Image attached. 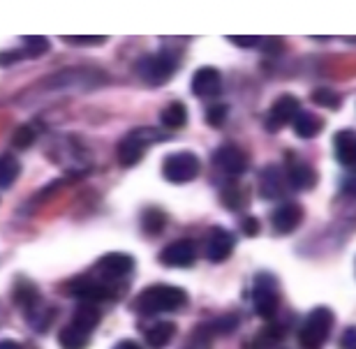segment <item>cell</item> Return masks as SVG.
<instances>
[{
	"instance_id": "obj_1",
	"label": "cell",
	"mask_w": 356,
	"mask_h": 349,
	"mask_svg": "<svg viewBox=\"0 0 356 349\" xmlns=\"http://www.w3.org/2000/svg\"><path fill=\"white\" fill-rule=\"evenodd\" d=\"M188 303V294L181 287L172 284H151L134 301V310L141 315H155V312H174Z\"/></svg>"
},
{
	"instance_id": "obj_2",
	"label": "cell",
	"mask_w": 356,
	"mask_h": 349,
	"mask_svg": "<svg viewBox=\"0 0 356 349\" xmlns=\"http://www.w3.org/2000/svg\"><path fill=\"white\" fill-rule=\"evenodd\" d=\"M333 329V312L324 305H319L305 317V322L298 331V345L301 349H322Z\"/></svg>"
},
{
	"instance_id": "obj_3",
	"label": "cell",
	"mask_w": 356,
	"mask_h": 349,
	"mask_svg": "<svg viewBox=\"0 0 356 349\" xmlns=\"http://www.w3.org/2000/svg\"><path fill=\"white\" fill-rule=\"evenodd\" d=\"M176 67H178V58L165 49V51H158V54H151V56H146V58H141L137 65V72L148 86H162V83H167L176 74Z\"/></svg>"
},
{
	"instance_id": "obj_4",
	"label": "cell",
	"mask_w": 356,
	"mask_h": 349,
	"mask_svg": "<svg viewBox=\"0 0 356 349\" xmlns=\"http://www.w3.org/2000/svg\"><path fill=\"white\" fill-rule=\"evenodd\" d=\"M160 139H165V134H160L158 130H134V132H130L116 148L118 165L125 167V169L134 167L141 158H144L146 146L153 144V141H160Z\"/></svg>"
},
{
	"instance_id": "obj_5",
	"label": "cell",
	"mask_w": 356,
	"mask_h": 349,
	"mask_svg": "<svg viewBox=\"0 0 356 349\" xmlns=\"http://www.w3.org/2000/svg\"><path fill=\"white\" fill-rule=\"evenodd\" d=\"M199 172H202V162H199L195 153L188 151L172 153L162 162V176L169 183H190L199 176Z\"/></svg>"
},
{
	"instance_id": "obj_6",
	"label": "cell",
	"mask_w": 356,
	"mask_h": 349,
	"mask_svg": "<svg viewBox=\"0 0 356 349\" xmlns=\"http://www.w3.org/2000/svg\"><path fill=\"white\" fill-rule=\"evenodd\" d=\"M252 301H254V312H257L261 319L275 317L277 308H280V296H277L275 277L270 273H259L254 277Z\"/></svg>"
},
{
	"instance_id": "obj_7",
	"label": "cell",
	"mask_w": 356,
	"mask_h": 349,
	"mask_svg": "<svg viewBox=\"0 0 356 349\" xmlns=\"http://www.w3.org/2000/svg\"><path fill=\"white\" fill-rule=\"evenodd\" d=\"M213 162H216V167L220 169V172H225L229 176H243L248 172V167H250L248 155L234 144L220 146L218 151L213 153Z\"/></svg>"
},
{
	"instance_id": "obj_8",
	"label": "cell",
	"mask_w": 356,
	"mask_h": 349,
	"mask_svg": "<svg viewBox=\"0 0 356 349\" xmlns=\"http://www.w3.org/2000/svg\"><path fill=\"white\" fill-rule=\"evenodd\" d=\"M301 111V102L294 97V95H280L273 102V106L268 109V116H266V130L268 132H277L282 130L284 125L294 120L296 113Z\"/></svg>"
},
{
	"instance_id": "obj_9",
	"label": "cell",
	"mask_w": 356,
	"mask_h": 349,
	"mask_svg": "<svg viewBox=\"0 0 356 349\" xmlns=\"http://www.w3.org/2000/svg\"><path fill=\"white\" fill-rule=\"evenodd\" d=\"M195 259H197V245H195V241H190V238L174 241L172 245H167L165 250L160 252V263L162 266H172V268H188L195 263Z\"/></svg>"
},
{
	"instance_id": "obj_10",
	"label": "cell",
	"mask_w": 356,
	"mask_h": 349,
	"mask_svg": "<svg viewBox=\"0 0 356 349\" xmlns=\"http://www.w3.org/2000/svg\"><path fill=\"white\" fill-rule=\"evenodd\" d=\"M67 294L76 296L83 303H99V301H109L111 291L104 282L92 280V277H74L67 284Z\"/></svg>"
},
{
	"instance_id": "obj_11",
	"label": "cell",
	"mask_w": 356,
	"mask_h": 349,
	"mask_svg": "<svg viewBox=\"0 0 356 349\" xmlns=\"http://www.w3.org/2000/svg\"><path fill=\"white\" fill-rule=\"evenodd\" d=\"M270 222H273V232L280 234V236H287V234L296 232L298 225L303 222V206L287 202L282 206H277L270 216Z\"/></svg>"
},
{
	"instance_id": "obj_12",
	"label": "cell",
	"mask_w": 356,
	"mask_h": 349,
	"mask_svg": "<svg viewBox=\"0 0 356 349\" xmlns=\"http://www.w3.org/2000/svg\"><path fill=\"white\" fill-rule=\"evenodd\" d=\"M192 92L197 97H218L222 92V74L216 67H199L192 76Z\"/></svg>"
},
{
	"instance_id": "obj_13",
	"label": "cell",
	"mask_w": 356,
	"mask_h": 349,
	"mask_svg": "<svg viewBox=\"0 0 356 349\" xmlns=\"http://www.w3.org/2000/svg\"><path fill=\"white\" fill-rule=\"evenodd\" d=\"M234 236L227 229H222V227H213L211 234H209V241H206V257H209L211 261H225L229 254L234 252Z\"/></svg>"
},
{
	"instance_id": "obj_14",
	"label": "cell",
	"mask_w": 356,
	"mask_h": 349,
	"mask_svg": "<svg viewBox=\"0 0 356 349\" xmlns=\"http://www.w3.org/2000/svg\"><path fill=\"white\" fill-rule=\"evenodd\" d=\"M132 268H134V257L125 252H109L97 261V270L104 277H109V280H113V277H125L127 273H132Z\"/></svg>"
},
{
	"instance_id": "obj_15",
	"label": "cell",
	"mask_w": 356,
	"mask_h": 349,
	"mask_svg": "<svg viewBox=\"0 0 356 349\" xmlns=\"http://www.w3.org/2000/svg\"><path fill=\"white\" fill-rule=\"evenodd\" d=\"M12 298H14V305L24 310L26 315H31V312H35L42 305L40 289L35 287L31 280H17V282H14Z\"/></svg>"
},
{
	"instance_id": "obj_16",
	"label": "cell",
	"mask_w": 356,
	"mask_h": 349,
	"mask_svg": "<svg viewBox=\"0 0 356 349\" xmlns=\"http://www.w3.org/2000/svg\"><path fill=\"white\" fill-rule=\"evenodd\" d=\"M287 181L294 190H310L315 188L317 183V174L308 162L303 160H289L287 167Z\"/></svg>"
},
{
	"instance_id": "obj_17",
	"label": "cell",
	"mask_w": 356,
	"mask_h": 349,
	"mask_svg": "<svg viewBox=\"0 0 356 349\" xmlns=\"http://www.w3.org/2000/svg\"><path fill=\"white\" fill-rule=\"evenodd\" d=\"M333 151H336V158L340 165L345 167H354L356 162V137L350 130H340L336 137H333Z\"/></svg>"
},
{
	"instance_id": "obj_18",
	"label": "cell",
	"mask_w": 356,
	"mask_h": 349,
	"mask_svg": "<svg viewBox=\"0 0 356 349\" xmlns=\"http://www.w3.org/2000/svg\"><path fill=\"white\" fill-rule=\"evenodd\" d=\"M291 125H294V132L301 139H312L324 130V120L310 111H298L294 120H291Z\"/></svg>"
},
{
	"instance_id": "obj_19",
	"label": "cell",
	"mask_w": 356,
	"mask_h": 349,
	"mask_svg": "<svg viewBox=\"0 0 356 349\" xmlns=\"http://www.w3.org/2000/svg\"><path fill=\"white\" fill-rule=\"evenodd\" d=\"M176 336V324L174 322H158L146 331V345L151 349H165Z\"/></svg>"
},
{
	"instance_id": "obj_20",
	"label": "cell",
	"mask_w": 356,
	"mask_h": 349,
	"mask_svg": "<svg viewBox=\"0 0 356 349\" xmlns=\"http://www.w3.org/2000/svg\"><path fill=\"white\" fill-rule=\"evenodd\" d=\"M259 192H261V197H266V199H275V197L282 195V192H284V181H282V176H280V169L270 165V167L264 169V172H261Z\"/></svg>"
},
{
	"instance_id": "obj_21",
	"label": "cell",
	"mask_w": 356,
	"mask_h": 349,
	"mask_svg": "<svg viewBox=\"0 0 356 349\" xmlns=\"http://www.w3.org/2000/svg\"><path fill=\"white\" fill-rule=\"evenodd\" d=\"M99 324V310L95 303H83L79 301L74 315H72V326L81 329L83 333H90Z\"/></svg>"
},
{
	"instance_id": "obj_22",
	"label": "cell",
	"mask_w": 356,
	"mask_h": 349,
	"mask_svg": "<svg viewBox=\"0 0 356 349\" xmlns=\"http://www.w3.org/2000/svg\"><path fill=\"white\" fill-rule=\"evenodd\" d=\"M58 345L63 349H86L88 347V333H83L81 329L76 326L67 324L63 326L60 333H58Z\"/></svg>"
},
{
	"instance_id": "obj_23",
	"label": "cell",
	"mask_w": 356,
	"mask_h": 349,
	"mask_svg": "<svg viewBox=\"0 0 356 349\" xmlns=\"http://www.w3.org/2000/svg\"><path fill=\"white\" fill-rule=\"evenodd\" d=\"M19 174H21L19 160L14 158L12 153H3V155H0V188H3V190L12 188L14 181L19 178Z\"/></svg>"
},
{
	"instance_id": "obj_24",
	"label": "cell",
	"mask_w": 356,
	"mask_h": 349,
	"mask_svg": "<svg viewBox=\"0 0 356 349\" xmlns=\"http://www.w3.org/2000/svg\"><path fill=\"white\" fill-rule=\"evenodd\" d=\"M141 227L148 236H158V234L167 227V216L160 209H146L141 213Z\"/></svg>"
},
{
	"instance_id": "obj_25",
	"label": "cell",
	"mask_w": 356,
	"mask_h": 349,
	"mask_svg": "<svg viewBox=\"0 0 356 349\" xmlns=\"http://www.w3.org/2000/svg\"><path fill=\"white\" fill-rule=\"evenodd\" d=\"M162 123L169 130H178L188 123V109H185L183 102H172L167 109H162Z\"/></svg>"
},
{
	"instance_id": "obj_26",
	"label": "cell",
	"mask_w": 356,
	"mask_h": 349,
	"mask_svg": "<svg viewBox=\"0 0 356 349\" xmlns=\"http://www.w3.org/2000/svg\"><path fill=\"white\" fill-rule=\"evenodd\" d=\"M222 202L229 211H241L248 206V195L238 183H227L222 190Z\"/></svg>"
},
{
	"instance_id": "obj_27",
	"label": "cell",
	"mask_w": 356,
	"mask_h": 349,
	"mask_svg": "<svg viewBox=\"0 0 356 349\" xmlns=\"http://www.w3.org/2000/svg\"><path fill=\"white\" fill-rule=\"evenodd\" d=\"M284 338V329L280 324H266L264 329L257 333V345L259 347H270L277 345Z\"/></svg>"
},
{
	"instance_id": "obj_28",
	"label": "cell",
	"mask_w": 356,
	"mask_h": 349,
	"mask_svg": "<svg viewBox=\"0 0 356 349\" xmlns=\"http://www.w3.org/2000/svg\"><path fill=\"white\" fill-rule=\"evenodd\" d=\"M47 51H49V40L47 38H26L24 40V56L38 58V56H44Z\"/></svg>"
},
{
	"instance_id": "obj_29",
	"label": "cell",
	"mask_w": 356,
	"mask_h": 349,
	"mask_svg": "<svg viewBox=\"0 0 356 349\" xmlns=\"http://www.w3.org/2000/svg\"><path fill=\"white\" fill-rule=\"evenodd\" d=\"M33 141H35V130L31 125H21L17 127V132H14V137H12V144L14 148H31L33 146Z\"/></svg>"
},
{
	"instance_id": "obj_30",
	"label": "cell",
	"mask_w": 356,
	"mask_h": 349,
	"mask_svg": "<svg viewBox=\"0 0 356 349\" xmlns=\"http://www.w3.org/2000/svg\"><path fill=\"white\" fill-rule=\"evenodd\" d=\"M227 113H229V106L227 104H213L206 111V123L211 127H222L227 120Z\"/></svg>"
},
{
	"instance_id": "obj_31",
	"label": "cell",
	"mask_w": 356,
	"mask_h": 349,
	"mask_svg": "<svg viewBox=\"0 0 356 349\" xmlns=\"http://www.w3.org/2000/svg\"><path fill=\"white\" fill-rule=\"evenodd\" d=\"M312 102L322 104V106H326V109H336V106H340V97L329 88H319V90L312 92Z\"/></svg>"
},
{
	"instance_id": "obj_32",
	"label": "cell",
	"mask_w": 356,
	"mask_h": 349,
	"mask_svg": "<svg viewBox=\"0 0 356 349\" xmlns=\"http://www.w3.org/2000/svg\"><path fill=\"white\" fill-rule=\"evenodd\" d=\"M26 56L21 49H7V51H0V67H10L14 63H21Z\"/></svg>"
},
{
	"instance_id": "obj_33",
	"label": "cell",
	"mask_w": 356,
	"mask_h": 349,
	"mask_svg": "<svg viewBox=\"0 0 356 349\" xmlns=\"http://www.w3.org/2000/svg\"><path fill=\"white\" fill-rule=\"evenodd\" d=\"M70 44H76V47H88V44H104L106 38L104 35H97V38H63Z\"/></svg>"
},
{
	"instance_id": "obj_34",
	"label": "cell",
	"mask_w": 356,
	"mask_h": 349,
	"mask_svg": "<svg viewBox=\"0 0 356 349\" xmlns=\"http://www.w3.org/2000/svg\"><path fill=\"white\" fill-rule=\"evenodd\" d=\"M241 227H243V234H245V236H257V234H259V229H261V222H259V218H245L243 220V225H241Z\"/></svg>"
},
{
	"instance_id": "obj_35",
	"label": "cell",
	"mask_w": 356,
	"mask_h": 349,
	"mask_svg": "<svg viewBox=\"0 0 356 349\" xmlns=\"http://www.w3.org/2000/svg\"><path fill=\"white\" fill-rule=\"evenodd\" d=\"M340 347H343V349H356V329H354V326L345 329L343 340H340Z\"/></svg>"
},
{
	"instance_id": "obj_36",
	"label": "cell",
	"mask_w": 356,
	"mask_h": 349,
	"mask_svg": "<svg viewBox=\"0 0 356 349\" xmlns=\"http://www.w3.org/2000/svg\"><path fill=\"white\" fill-rule=\"evenodd\" d=\"M229 42H234L236 47H254V44H259V38H229Z\"/></svg>"
},
{
	"instance_id": "obj_37",
	"label": "cell",
	"mask_w": 356,
	"mask_h": 349,
	"mask_svg": "<svg viewBox=\"0 0 356 349\" xmlns=\"http://www.w3.org/2000/svg\"><path fill=\"white\" fill-rule=\"evenodd\" d=\"M113 349H141V347L134 343V340H123V343H118Z\"/></svg>"
},
{
	"instance_id": "obj_38",
	"label": "cell",
	"mask_w": 356,
	"mask_h": 349,
	"mask_svg": "<svg viewBox=\"0 0 356 349\" xmlns=\"http://www.w3.org/2000/svg\"><path fill=\"white\" fill-rule=\"evenodd\" d=\"M0 349H21V345H17L14 340H0Z\"/></svg>"
}]
</instances>
